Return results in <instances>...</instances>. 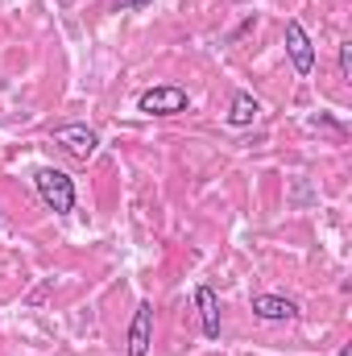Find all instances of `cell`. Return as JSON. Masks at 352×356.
I'll use <instances>...</instances> for the list:
<instances>
[{"mask_svg": "<svg viewBox=\"0 0 352 356\" xmlns=\"http://www.w3.org/2000/svg\"><path fill=\"white\" fill-rule=\"evenodd\" d=\"M33 186H38V195H42V203L50 211H58V216L75 211V182H71V175H63L54 166H42L33 175Z\"/></svg>", "mask_w": 352, "mask_h": 356, "instance_id": "cell-1", "label": "cell"}, {"mask_svg": "<svg viewBox=\"0 0 352 356\" xmlns=\"http://www.w3.org/2000/svg\"><path fill=\"white\" fill-rule=\"evenodd\" d=\"M50 137H54V145H63V149H67L71 158H79V162L95 158V149H99V133L88 129V124H58Z\"/></svg>", "mask_w": 352, "mask_h": 356, "instance_id": "cell-2", "label": "cell"}, {"mask_svg": "<svg viewBox=\"0 0 352 356\" xmlns=\"http://www.w3.org/2000/svg\"><path fill=\"white\" fill-rule=\"evenodd\" d=\"M137 108H141L145 116H178V112L191 108V95L182 88H150V91H141Z\"/></svg>", "mask_w": 352, "mask_h": 356, "instance_id": "cell-3", "label": "cell"}, {"mask_svg": "<svg viewBox=\"0 0 352 356\" xmlns=\"http://www.w3.org/2000/svg\"><path fill=\"white\" fill-rule=\"evenodd\" d=\"M286 54H290V63H294L298 75H311L315 71V46H311V38H307V29H303L298 17L286 21Z\"/></svg>", "mask_w": 352, "mask_h": 356, "instance_id": "cell-4", "label": "cell"}, {"mask_svg": "<svg viewBox=\"0 0 352 356\" xmlns=\"http://www.w3.org/2000/svg\"><path fill=\"white\" fill-rule=\"evenodd\" d=\"M150 340H154V307L141 302L137 315H133V323H129V344H125V353L129 356H145L150 353Z\"/></svg>", "mask_w": 352, "mask_h": 356, "instance_id": "cell-5", "label": "cell"}, {"mask_svg": "<svg viewBox=\"0 0 352 356\" xmlns=\"http://www.w3.org/2000/svg\"><path fill=\"white\" fill-rule=\"evenodd\" d=\"M253 315L265 319V323H290V319H298V307L290 298H282V294H257L253 298Z\"/></svg>", "mask_w": 352, "mask_h": 356, "instance_id": "cell-6", "label": "cell"}, {"mask_svg": "<svg viewBox=\"0 0 352 356\" xmlns=\"http://www.w3.org/2000/svg\"><path fill=\"white\" fill-rule=\"evenodd\" d=\"M195 302H199V319H203V336L207 340H220V298L211 286H199L195 290Z\"/></svg>", "mask_w": 352, "mask_h": 356, "instance_id": "cell-7", "label": "cell"}, {"mask_svg": "<svg viewBox=\"0 0 352 356\" xmlns=\"http://www.w3.org/2000/svg\"><path fill=\"white\" fill-rule=\"evenodd\" d=\"M257 112H262V104H257L249 91H241V95L232 99V108H228V124H232V129H249V124L257 120Z\"/></svg>", "mask_w": 352, "mask_h": 356, "instance_id": "cell-8", "label": "cell"}, {"mask_svg": "<svg viewBox=\"0 0 352 356\" xmlns=\"http://www.w3.org/2000/svg\"><path fill=\"white\" fill-rule=\"evenodd\" d=\"M340 75H344V79L352 75V42H344V46H340Z\"/></svg>", "mask_w": 352, "mask_h": 356, "instance_id": "cell-9", "label": "cell"}, {"mask_svg": "<svg viewBox=\"0 0 352 356\" xmlns=\"http://www.w3.org/2000/svg\"><path fill=\"white\" fill-rule=\"evenodd\" d=\"M154 0H116V8L120 13H137V8H150Z\"/></svg>", "mask_w": 352, "mask_h": 356, "instance_id": "cell-10", "label": "cell"}, {"mask_svg": "<svg viewBox=\"0 0 352 356\" xmlns=\"http://www.w3.org/2000/svg\"><path fill=\"white\" fill-rule=\"evenodd\" d=\"M336 356H352V348H349V344H344V348H340V353H336Z\"/></svg>", "mask_w": 352, "mask_h": 356, "instance_id": "cell-11", "label": "cell"}, {"mask_svg": "<svg viewBox=\"0 0 352 356\" xmlns=\"http://www.w3.org/2000/svg\"><path fill=\"white\" fill-rule=\"evenodd\" d=\"M0 224H4V216H0Z\"/></svg>", "mask_w": 352, "mask_h": 356, "instance_id": "cell-12", "label": "cell"}]
</instances>
